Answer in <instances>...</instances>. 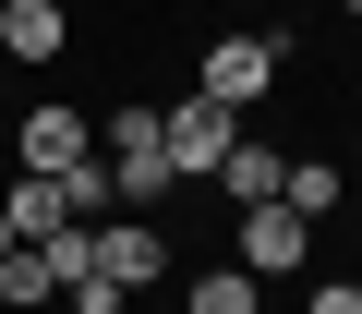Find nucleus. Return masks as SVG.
I'll return each instance as SVG.
<instances>
[{"label": "nucleus", "instance_id": "1", "mask_svg": "<svg viewBox=\"0 0 362 314\" xmlns=\"http://www.w3.org/2000/svg\"><path fill=\"white\" fill-rule=\"evenodd\" d=\"M278 37L266 25H230V37H206V61H194V97H218V109H254L266 85H278Z\"/></svg>", "mask_w": 362, "mask_h": 314}, {"label": "nucleus", "instance_id": "2", "mask_svg": "<svg viewBox=\"0 0 362 314\" xmlns=\"http://www.w3.org/2000/svg\"><path fill=\"white\" fill-rule=\"evenodd\" d=\"M242 145V109H218V97H181V109H157V157H169V182H218V157Z\"/></svg>", "mask_w": 362, "mask_h": 314}, {"label": "nucleus", "instance_id": "3", "mask_svg": "<svg viewBox=\"0 0 362 314\" xmlns=\"http://www.w3.org/2000/svg\"><path fill=\"white\" fill-rule=\"evenodd\" d=\"M85 242H97V266H85V278H109L121 302L169 278V230H157V218H85Z\"/></svg>", "mask_w": 362, "mask_h": 314}, {"label": "nucleus", "instance_id": "4", "mask_svg": "<svg viewBox=\"0 0 362 314\" xmlns=\"http://www.w3.org/2000/svg\"><path fill=\"white\" fill-rule=\"evenodd\" d=\"M230 254H242V278H290V266L314 254V218H290V206H242Z\"/></svg>", "mask_w": 362, "mask_h": 314}, {"label": "nucleus", "instance_id": "5", "mask_svg": "<svg viewBox=\"0 0 362 314\" xmlns=\"http://www.w3.org/2000/svg\"><path fill=\"white\" fill-rule=\"evenodd\" d=\"M85 157H97V121H85V109H61V97H49V109H25V170H49V182H61V170H85Z\"/></svg>", "mask_w": 362, "mask_h": 314}, {"label": "nucleus", "instance_id": "6", "mask_svg": "<svg viewBox=\"0 0 362 314\" xmlns=\"http://www.w3.org/2000/svg\"><path fill=\"white\" fill-rule=\"evenodd\" d=\"M61 49H73L61 0H0V61H61Z\"/></svg>", "mask_w": 362, "mask_h": 314}, {"label": "nucleus", "instance_id": "7", "mask_svg": "<svg viewBox=\"0 0 362 314\" xmlns=\"http://www.w3.org/2000/svg\"><path fill=\"white\" fill-rule=\"evenodd\" d=\"M97 170H109V206H121V218H157V206H169V157H157V145H121V157H97Z\"/></svg>", "mask_w": 362, "mask_h": 314}, {"label": "nucleus", "instance_id": "8", "mask_svg": "<svg viewBox=\"0 0 362 314\" xmlns=\"http://www.w3.org/2000/svg\"><path fill=\"white\" fill-rule=\"evenodd\" d=\"M278 206H290V218H314V230H326V218H338V206H350V170H338V157H290V170H278Z\"/></svg>", "mask_w": 362, "mask_h": 314}, {"label": "nucleus", "instance_id": "9", "mask_svg": "<svg viewBox=\"0 0 362 314\" xmlns=\"http://www.w3.org/2000/svg\"><path fill=\"white\" fill-rule=\"evenodd\" d=\"M0 218H13V242H49V230H73V182H49V170H25L13 194H0Z\"/></svg>", "mask_w": 362, "mask_h": 314}, {"label": "nucleus", "instance_id": "10", "mask_svg": "<svg viewBox=\"0 0 362 314\" xmlns=\"http://www.w3.org/2000/svg\"><path fill=\"white\" fill-rule=\"evenodd\" d=\"M278 170H290V145H254V133H242V145L218 157V194H230V206H278Z\"/></svg>", "mask_w": 362, "mask_h": 314}, {"label": "nucleus", "instance_id": "11", "mask_svg": "<svg viewBox=\"0 0 362 314\" xmlns=\"http://www.w3.org/2000/svg\"><path fill=\"white\" fill-rule=\"evenodd\" d=\"M181 314H266V278H242V266H194V278H181Z\"/></svg>", "mask_w": 362, "mask_h": 314}, {"label": "nucleus", "instance_id": "12", "mask_svg": "<svg viewBox=\"0 0 362 314\" xmlns=\"http://www.w3.org/2000/svg\"><path fill=\"white\" fill-rule=\"evenodd\" d=\"M0 302H13V314L61 302V266H49V242H13V254H0Z\"/></svg>", "mask_w": 362, "mask_h": 314}, {"label": "nucleus", "instance_id": "13", "mask_svg": "<svg viewBox=\"0 0 362 314\" xmlns=\"http://www.w3.org/2000/svg\"><path fill=\"white\" fill-rule=\"evenodd\" d=\"M314 314H362V302H350V278H314Z\"/></svg>", "mask_w": 362, "mask_h": 314}, {"label": "nucleus", "instance_id": "14", "mask_svg": "<svg viewBox=\"0 0 362 314\" xmlns=\"http://www.w3.org/2000/svg\"><path fill=\"white\" fill-rule=\"evenodd\" d=\"M350 182H362V133H350Z\"/></svg>", "mask_w": 362, "mask_h": 314}, {"label": "nucleus", "instance_id": "15", "mask_svg": "<svg viewBox=\"0 0 362 314\" xmlns=\"http://www.w3.org/2000/svg\"><path fill=\"white\" fill-rule=\"evenodd\" d=\"M0 254H13V218H0Z\"/></svg>", "mask_w": 362, "mask_h": 314}, {"label": "nucleus", "instance_id": "16", "mask_svg": "<svg viewBox=\"0 0 362 314\" xmlns=\"http://www.w3.org/2000/svg\"><path fill=\"white\" fill-rule=\"evenodd\" d=\"M338 13H362V0H338Z\"/></svg>", "mask_w": 362, "mask_h": 314}, {"label": "nucleus", "instance_id": "17", "mask_svg": "<svg viewBox=\"0 0 362 314\" xmlns=\"http://www.w3.org/2000/svg\"><path fill=\"white\" fill-rule=\"evenodd\" d=\"M350 302H362V278H350Z\"/></svg>", "mask_w": 362, "mask_h": 314}, {"label": "nucleus", "instance_id": "18", "mask_svg": "<svg viewBox=\"0 0 362 314\" xmlns=\"http://www.w3.org/2000/svg\"><path fill=\"white\" fill-rule=\"evenodd\" d=\"M254 13H266V0H254Z\"/></svg>", "mask_w": 362, "mask_h": 314}]
</instances>
